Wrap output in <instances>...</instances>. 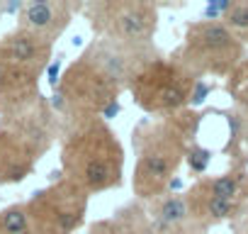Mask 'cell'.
Returning a JSON list of instances; mask_svg holds the SVG:
<instances>
[{"instance_id": "1", "label": "cell", "mask_w": 248, "mask_h": 234, "mask_svg": "<svg viewBox=\"0 0 248 234\" xmlns=\"http://www.w3.org/2000/svg\"><path fill=\"white\" fill-rule=\"evenodd\" d=\"M200 120L197 110L185 107L161 120H144L137 125L132 132V144L137 149L132 190L139 202H154L170 193V183L175 181L187 149L195 144Z\"/></svg>"}, {"instance_id": "2", "label": "cell", "mask_w": 248, "mask_h": 234, "mask_svg": "<svg viewBox=\"0 0 248 234\" xmlns=\"http://www.w3.org/2000/svg\"><path fill=\"white\" fill-rule=\"evenodd\" d=\"M61 173L88 195L114 190L124 183V147L107 120L68 125L61 144Z\"/></svg>"}, {"instance_id": "3", "label": "cell", "mask_w": 248, "mask_h": 234, "mask_svg": "<svg viewBox=\"0 0 248 234\" xmlns=\"http://www.w3.org/2000/svg\"><path fill=\"white\" fill-rule=\"evenodd\" d=\"M56 137V115L34 98L3 115L0 122V185L22 183Z\"/></svg>"}, {"instance_id": "4", "label": "cell", "mask_w": 248, "mask_h": 234, "mask_svg": "<svg viewBox=\"0 0 248 234\" xmlns=\"http://www.w3.org/2000/svg\"><path fill=\"white\" fill-rule=\"evenodd\" d=\"M119 93L122 90L80 54L61 73L51 107L66 117L68 125L97 117L109 120L119 112Z\"/></svg>"}, {"instance_id": "5", "label": "cell", "mask_w": 248, "mask_h": 234, "mask_svg": "<svg viewBox=\"0 0 248 234\" xmlns=\"http://www.w3.org/2000/svg\"><path fill=\"white\" fill-rule=\"evenodd\" d=\"M173 59L200 81L229 78L246 59V44L221 20H197L185 27L183 47Z\"/></svg>"}, {"instance_id": "6", "label": "cell", "mask_w": 248, "mask_h": 234, "mask_svg": "<svg viewBox=\"0 0 248 234\" xmlns=\"http://www.w3.org/2000/svg\"><path fill=\"white\" fill-rule=\"evenodd\" d=\"M197 83L200 78L192 76L173 56L158 54L134 76L127 90L134 95V102L144 112L166 117L185 110L192 102Z\"/></svg>"}, {"instance_id": "7", "label": "cell", "mask_w": 248, "mask_h": 234, "mask_svg": "<svg viewBox=\"0 0 248 234\" xmlns=\"http://www.w3.org/2000/svg\"><path fill=\"white\" fill-rule=\"evenodd\" d=\"M90 30L100 39L129 47H154L158 8L146 0H97L83 5Z\"/></svg>"}, {"instance_id": "8", "label": "cell", "mask_w": 248, "mask_h": 234, "mask_svg": "<svg viewBox=\"0 0 248 234\" xmlns=\"http://www.w3.org/2000/svg\"><path fill=\"white\" fill-rule=\"evenodd\" d=\"M88 202L90 195L83 188L66 178H59L27 200L32 229L37 234H76L85 222Z\"/></svg>"}, {"instance_id": "9", "label": "cell", "mask_w": 248, "mask_h": 234, "mask_svg": "<svg viewBox=\"0 0 248 234\" xmlns=\"http://www.w3.org/2000/svg\"><path fill=\"white\" fill-rule=\"evenodd\" d=\"M83 56L97 66L119 90H127L134 76L158 56L156 47H129V44H119L112 39H93L85 49Z\"/></svg>"}, {"instance_id": "10", "label": "cell", "mask_w": 248, "mask_h": 234, "mask_svg": "<svg viewBox=\"0 0 248 234\" xmlns=\"http://www.w3.org/2000/svg\"><path fill=\"white\" fill-rule=\"evenodd\" d=\"M78 5L68 3V0H32V3L22 5L17 15V27L34 32L54 44L68 30Z\"/></svg>"}, {"instance_id": "11", "label": "cell", "mask_w": 248, "mask_h": 234, "mask_svg": "<svg viewBox=\"0 0 248 234\" xmlns=\"http://www.w3.org/2000/svg\"><path fill=\"white\" fill-rule=\"evenodd\" d=\"M0 51L5 54V59L15 68H20V71L39 78L44 73V68L49 66V61H51L54 44L46 42V39H42L34 32H27L22 27H15L10 34H5L3 39H0Z\"/></svg>"}, {"instance_id": "12", "label": "cell", "mask_w": 248, "mask_h": 234, "mask_svg": "<svg viewBox=\"0 0 248 234\" xmlns=\"http://www.w3.org/2000/svg\"><path fill=\"white\" fill-rule=\"evenodd\" d=\"M185 195H187V202H190V217H192V222L200 224V227H204V229H209L214 224H221V222H229V219H233L243 210V202L217 198L200 181H195V185Z\"/></svg>"}, {"instance_id": "13", "label": "cell", "mask_w": 248, "mask_h": 234, "mask_svg": "<svg viewBox=\"0 0 248 234\" xmlns=\"http://www.w3.org/2000/svg\"><path fill=\"white\" fill-rule=\"evenodd\" d=\"M88 234H151V215L141 207V202H129L107 219H97L90 224Z\"/></svg>"}, {"instance_id": "14", "label": "cell", "mask_w": 248, "mask_h": 234, "mask_svg": "<svg viewBox=\"0 0 248 234\" xmlns=\"http://www.w3.org/2000/svg\"><path fill=\"white\" fill-rule=\"evenodd\" d=\"M32 229V215L27 202H15L0 212V232L3 234H20Z\"/></svg>"}, {"instance_id": "15", "label": "cell", "mask_w": 248, "mask_h": 234, "mask_svg": "<svg viewBox=\"0 0 248 234\" xmlns=\"http://www.w3.org/2000/svg\"><path fill=\"white\" fill-rule=\"evenodd\" d=\"M221 22L243 42L248 44V0H236L229 5V10L224 13Z\"/></svg>"}, {"instance_id": "16", "label": "cell", "mask_w": 248, "mask_h": 234, "mask_svg": "<svg viewBox=\"0 0 248 234\" xmlns=\"http://www.w3.org/2000/svg\"><path fill=\"white\" fill-rule=\"evenodd\" d=\"M226 90H229V95H233V98L238 100L241 107L248 110V59H243V61L238 64V68L229 76Z\"/></svg>"}, {"instance_id": "17", "label": "cell", "mask_w": 248, "mask_h": 234, "mask_svg": "<svg viewBox=\"0 0 248 234\" xmlns=\"http://www.w3.org/2000/svg\"><path fill=\"white\" fill-rule=\"evenodd\" d=\"M185 161H187V166H190V171H192L195 176H202V173L207 171L209 161H212V151L204 149V147H200V144H192V147L187 149Z\"/></svg>"}, {"instance_id": "18", "label": "cell", "mask_w": 248, "mask_h": 234, "mask_svg": "<svg viewBox=\"0 0 248 234\" xmlns=\"http://www.w3.org/2000/svg\"><path fill=\"white\" fill-rule=\"evenodd\" d=\"M180 234H207V229L204 227H200V224H190L185 232H180Z\"/></svg>"}, {"instance_id": "19", "label": "cell", "mask_w": 248, "mask_h": 234, "mask_svg": "<svg viewBox=\"0 0 248 234\" xmlns=\"http://www.w3.org/2000/svg\"><path fill=\"white\" fill-rule=\"evenodd\" d=\"M5 5H8V3H3V0H0V15L5 13Z\"/></svg>"}, {"instance_id": "20", "label": "cell", "mask_w": 248, "mask_h": 234, "mask_svg": "<svg viewBox=\"0 0 248 234\" xmlns=\"http://www.w3.org/2000/svg\"><path fill=\"white\" fill-rule=\"evenodd\" d=\"M20 234H37L34 229H27V232H20Z\"/></svg>"}]
</instances>
